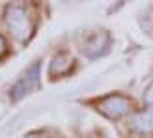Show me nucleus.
Listing matches in <instances>:
<instances>
[{"label":"nucleus","instance_id":"obj_1","mask_svg":"<svg viewBox=\"0 0 153 138\" xmlns=\"http://www.w3.org/2000/svg\"><path fill=\"white\" fill-rule=\"evenodd\" d=\"M6 22L10 26L11 34L19 41H28L34 34V22L21 6H10L6 10Z\"/></svg>","mask_w":153,"mask_h":138},{"label":"nucleus","instance_id":"obj_2","mask_svg":"<svg viewBox=\"0 0 153 138\" xmlns=\"http://www.w3.org/2000/svg\"><path fill=\"white\" fill-rule=\"evenodd\" d=\"M39 69H41V64L36 62V64L26 71V75H22L21 79L17 80V84L11 88V99H13V101H17V99L25 97L26 93H30V91L37 86V82H39Z\"/></svg>","mask_w":153,"mask_h":138},{"label":"nucleus","instance_id":"obj_3","mask_svg":"<svg viewBox=\"0 0 153 138\" xmlns=\"http://www.w3.org/2000/svg\"><path fill=\"white\" fill-rule=\"evenodd\" d=\"M129 106H131V101H129L127 97L123 95H108V97H105L103 101H99V106L97 108L101 110L105 116H108V118H121V116H125V114L129 112Z\"/></svg>","mask_w":153,"mask_h":138},{"label":"nucleus","instance_id":"obj_4","mask_svg":"<svg viewBox=\"0 0 153 138\" xmlns=\"http://www.w3.org/2000/svg\"><path fill=\"white\" fill-rule=\"evenodd\" d=\"M108 47H110V36H108V32L101 30V32H95L94 36L88 37V41L84 43L82 50L86 52L88 56L94 58V56H101V54H105V52L108 50Z\"/></svg>","mask_w":153,"mask_h":138},{"label":"nucleus","instance_id":"obj_5","mask_svg":"<svg viewBox=\"0 0 153 138\" xmlns=\"http://www.w3.org/2000/svg\"><path fill=\"white\" fill-rule=\"evenodd\" d=\"M133 129L142 134H149L153 133V108H148L140 112L138 116H134L133 119Z\"/></svg>","mask_w":153,"mask_h":138},{"label":"nucleus","instance_id":"obj_6","mask_svg":"<svg viewBox=\"0 0 153 138\" xmlns=\"http://www.w3.org/2000/svg\"><path fill=\"white\" fill-rule=\"evenodd\" d=\"M71 65H73V60H71L69 56H58V58L52 60L51 75H52V76H62V75H65V73L71 69Z\"/></svg>","mask_w":153,"mask_h":138},{"label":"nucleus","instance_id":"obj_7","mask_svg":"<svg viewBox=\"0 0 153 138\" xmlns=\"http://www.w3.org/2000/svg\"><path fill=\"white\" fill-rule=\"evenodd\" d=\"M144 101H146L148 105H151L153 106V82L148 86V90H146V93H144Z\"/></svg>","mask_w":153,"mask_h":138},{"label":"nucleus","instance_id":"obj_8","mask_svg":"<svg viewBox=\"0 0 153 138\" xmlns=\"http://www.w3.org/2000/svg\"><path fill=\"white\" fill-rule=\"evenodd\" d=\"M6 52H7V45H6V39H4L2 36H0V58H2V56L6 54Z\"/></svg>","mask_w":153,"mask_h":138},{"label":"nucleus","instance_id":"obj_9","mask_svg":"<svg viewBox=\"0 0 153 138\" xmlns=\"http://www.w3.org/2000/svg\"><path fill=\"white\" fill-rule=\"evenodd\" d=\"M28 138H41V136H37V134H32V136H28Z\"/></svg>","mask_w":153,"mask_h":138}]
</instances>
